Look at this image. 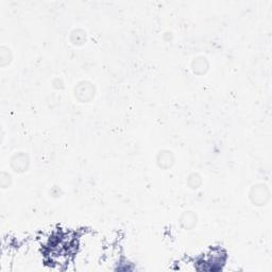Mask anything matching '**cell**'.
<instances>
[{
    "label": "cell",
    "instance_id": "cell-1",
    "mask_svg": "<svg viewBox=\"0 0 272 272\" xmlns=\"http://www.w3.org/2000/svg\"><path fill=\"white\" fill-rule=\"evenodd\" d=\"M74 98L79 103H90L97 94L96 85L88 80H81L74 86Z\"/></svg>",
    "mask_w": 272,
    "mask_h": 272
},
{
    "label": "cell",
    "instance_id": "cell-2",
    "mask_svg": "<svg viewBox=\"0 0 272 272\" xmlns=\"http://www.w3.org/2000/svg\"><path fill=\"white\" fill-rule=\"evenodd\" d=\"M249 199L252 205L256 207L266 206L271 199L270 188L265 183H256L250 188Z\"/></svg>",
    "mask_w": 272,
    "mask_h": 272
},
{
    "label": "cell",
    "instance_id": "cell-3",
    "mask_svg": "<svg viewBox=\"0 0 272 272\" xmlns=\"http://www.w3.org/2000/svg\"><path fill=\"white\" fill-rule=\"evenodd\" d=\"M30 157L24 151L15 152L10 159V167L11 169L18 175L26 174L30 168Z\"/></svg>",
    "mask_w": 272,
    "mask_h": 272
},
{
    "label": "cell",
    "instance_id": "cell-4",
    "mask_svg": "<svg viewBox=\"0 0 272 272\" xmlns=\"http://www.w3.org/2000/svg\"><path fill=\"white\" fill-rule=\"evenodd\" d=\"M157 165L162 170H169L174 167L176 163L175 153L168 149H162L157 153L156 157Z\"/></svg>",
    "mask_w": 272,
    "mask_h": 272
},
{
    "label": "cell",
    "instance_id": "cell-5",
    "mask_svg": "<svg viewBox=\"0 0 272 272\" xmlns=\"http://www.w3.org/2000/svg\"><path fill=\"white\" fill-rule=\"evenodd\" d=\"M179 224L185 231L194 230L198 224V215L193 211H185L179 217Z\"/></svg>",
    "mask_w": 272,
    "mask_h": 272
},
{
    "label": "cell",
    "instance_id": "cell-6",
    "mask_svg": "<svg viewBox=\"0 0 272 272\" xmlns=\"http://www.w3.org/2000/svg\"><path fill=\"white\" fill-rule=\"evenodd\" d=\"M190 67H192L194 75L198 77H202L205 76L208 70H210V62H208L206 57L198 56L193 59Z\"/></svg>",
    "mask_w": 272,
    "mask_h": 272
},
{
    "label": "cell",
    "instance_id": "cell-7",
    "mask_svg": "<svg viewBox=\"0 0 272 272\" xmlns=\"http://www.w3.org/2000/svg\"><path fill=\"white\" fill-rule=\"evenodd\" d=\"M69 42L76 47L84 46L87 42V32L82 28H75L69 33Z\"/></svg>",
    "mask_w": 272,
    "mask_h": 272
},
{
    "label": "cell",
    "instance_id": "cell-8",
    "mask_svg": "<svg viewBox=\"0 0 272 272\" xmlns=\"http://www.w3.org/2000/svg\"><path fill=\"white\" fill-rule=\"evenodd\" d=\"M186 184L190 189L193 190L199 189L203 184L202 176L200 174H198V172H192V174H189L188 177L186 178Z\"/></svg>",
    "mask_w": 272,
    "mask_h": 272
},
{
    "label": "cell",
    "instance_id": "cell-9",
    "mask_svg": "<svg viewBox=\"0 0 272 272\" xmlns=\"http://www.w3.org/2000/svg\"><path fill=\"white\" fill-rule=\"evenodd\" d=\"M12 61H13L12 50L7 46L0 47V67L9 66L12 63Z\"/></svg>",
    "mask_w": 272,
    "mask_h": 272
},
{
    "label": "cell",
    "instance_id": "cell-10",
    "mask_svg": "<svg viewBox=\"0 0 272 272\" xmlns=\"http://www.w3.org/2000/svg\"><path fill=\"white\" fill-rule=\"evenodd\" d=\"M13 183V178L12 176L9 174V172L2 171L0 172V187L3 189H7L9 187H11Z\"/></svg>",
    "mask_w": 272,
    "mask_h": 272
},
{
    "label": "cell",
    "instance_id": "cell-11",
    "mask_svg": "<svg viewBox=\"0 0 272 272\" xmlns=\"http://www.w3.org/2000/svg\"><path fill=\"white\" fill-rule=\"evenodd\" d=\"M52 87L54 89H57V90H62V89H64L65 88V83H64V80H63L62 78L60 77H57V78H54L52 80Z\"/></svg>",
    "mask_w": 272,
    "mask_h": 272
}]
</instances>
